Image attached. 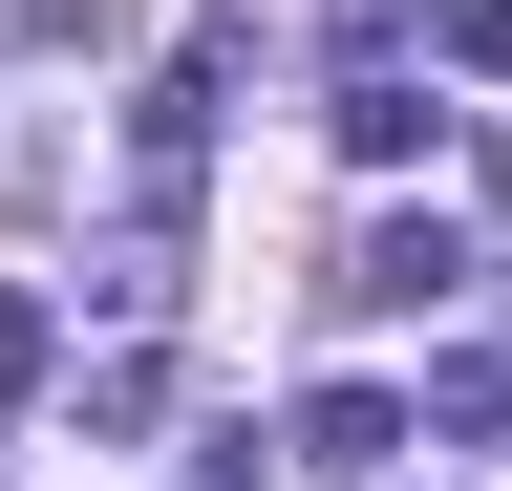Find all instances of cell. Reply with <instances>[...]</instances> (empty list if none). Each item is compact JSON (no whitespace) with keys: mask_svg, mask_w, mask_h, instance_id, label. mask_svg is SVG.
<instances>
[{"mask_svg":"<svg viewBox=\"0 0 512 491\" xmlns=\"http://www.w3.org/2000/svg\"><path fill=\"white\" fill-rule=\"evenodd\" d=\"M342 299H363V321H427V299H470V235H448V214H384L342 257Z\"/></svg>","mask_w":512,"mask_h":491,"instance_id":"6da1fadb","label":"cell"},{"mask_svg":"<svg viewBox=\"0 0 512 491\" xmlns=\"http://www.w3.org/2000/svg\"><path fill=\"white\" fill-rule=\"evenodd\" d=\"M427 129H448V107H427V86H406V65H342V150H363V171H406V150H427Z\"/></svg>","mask_w":512,"mask_h":491,"instance_id":"7a4b0ae2","label":"cell"},{"mask_svg":"<svg viewBox=\"0 0 512 491\" xmlns=\"http://www.w3.org/2000/svg\"><path fill=\"white\" fill-rule=\"evenodd\" d=\"M299 449H320V470H384V449H406V406H384V385H320V406H299Z\"/></svg>","mask_w":512,"mask_h":491,"instance_id":"3957f363","label":"cell"},{"mask_svg":"<svg viewBox=\"0 0 512 491\" xmlns=\"http://www.w3.org/2000/svg\"><path fill=\"white\" fill-rule=\"evenodd\" d=\"M43 342H64V321H43V299H0V406H22V385H43Z\"/></svg>","mask_w":512,"mask_h":491,"instance_id":"277c9868","label":"cell"},{"mask_svg":"<svg viewBox=\"0 0 512 491\" xmlns=\"http://www.w3.org/2000/svg\"><path fill=\"white\" fill-rule=\"evenodd\" d=\"M448 65H512V0H448Z\"/></svg>","mask_w":512,"mask_h":491,"instance_id":"5b68a950","label":"cell"},{"mask_svg":"<svg viewBox=\"0 0 512 491\" xmlns=\"http://www.w3.org/2000/svg\"><path fill=\"white\" fill-rule=\"evenodd\" d=\"M470 193H491V214H512V129H491V150H470Z\"/></svg>","mask_w":512,"mask_h":491,"instance_id":"8992f818","label":"cell"}]
</instances>
